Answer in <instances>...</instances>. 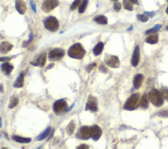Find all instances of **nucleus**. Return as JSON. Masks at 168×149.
I'll return each instance as SVG.
<instances>
[{
  "instance_id": "5",
  "label": "nucleus",
  "mask_w": 168,
  "mask_h": 149,
  "mask_svg": "<svg viewBox=\"0 0 168 149\" xmlns=\"http://www.w3.org/2000/svg\"><path fill=\"white\" fill-rule=\"evenodd\" d=\"M59 4V0H44L42 6V11L45 13H49L56 7Z\"/></svg>"
},
{
  "instance_id": "32",
  "label": "nucleus",
  "mask_w": 168,
  "mask_h": 149,
  "mask_svg": "<svg viewBox=\"0 0 168 149\" xmlns=\"http://www.w3.org/2000/svg\"><path fill=\"white\" fill-rule=\"evenodd\" d=\"M137 18L139 20L140 22H146L149 21V16L146 14L145 15H137Z\"/></svg>"
},
{
  "instance_id": "13",
  "label": "nucleus",
  "mask_w": 168,
  "mask_h": 149,
  "mask_svg": "<svg viewBox=\"0 0 168 149\" xmlns=\"http://www.w3.org/2000/svg\"><path fill=\"white\" fill-rule=\"evenodd\" d=\"M15 7L21 15H24L27 9L26 3L24 0H16L15 3Z\"/></svg>"
},
{
  "instance_id": "21",
  "label": "nucleus",
  "mask_w": 168,
  "mask_h": 149,
  "mask_svg": "<svg viewBox=\"0 0 168 149\" xmlns=\"http://www.w3.org/2000/svg\"><path fill=\"white\" fill-rule=\"evenodd\" d=\"M13 140L15 141L17 143H28L31 142L32 139L30 138H25V137H19V136H16V135H15L12 137Z\"/></svg>"
},
{
  "instance_id": "47",
  "label": "nucleus",
  "mask_w": 168,
  "mask_h": 149,
  "mask_svg": "<svg viewBox=\"0 0 168 149\" xmlns=\"http://www.w3.org/2000/svg\"><path fill=\"white\" fill-rule=\"evenodd\" d=\"M112 1H117V0H112Z\"/></svg>"
},
{
  "instance_id": "42",
  "label": "nucleus",
  "mask_w": 168,
  "mask_h": 149,
  "mask_svg": "<svg viewBox=\"0 0 168 149\" xmlns=\"http://www.w3.org/2000/svg\"><path fill=\"white\" fill-rule=\"evenodd\" d=\"M2 126V120H1V118L0 117V127H1Z\"/></svg>"
},
{
  "instance_id": "27",
  "label": "nucleus",
  "mask_w": 168,
  "mask_h": 149,
  "mask_svg": "<svg viewBox=\"0 0 168 149\" xmlns=\"http://www.w3.org/2000/svg\"><path fill=\"white\" fill-rule=\"evenodd\" d=\"M87 3H88V0H83L82 2L81 3V4L80 5L79 7V9H78V12L80 14L82 13H83L85 11V9L87 7Z\"/></svg>"
},
{
  "instance_id": "38",
  "label": "nucleus",
  "mask_w": 168,
  "mask_h": 149,
  "mask_svg": "<svg viewBox=\"0 0 168 149\" xmlns=\"http://www.w3.org/2000/svg\"><path fill=\"white\" fill-rule=\"evenodd\" d=\"M145 14L148 16H150V17H153V16L155 15V13H152V12H151V13H149V12H145Z\"/></svg>"
},
{
  "instance_id": "35",
  "label": "nucleus",
  "mask_w": 168,
  "mask_h": 149,
  "mask_svg": "<svg viewBox=\"0 0 168 149\" xmlns=\"http://www.w3.org/2000/svg\"><path fill=\"white\" fill-rule=\"evenodd\" d=\"M95 65H96V64L93 63V64H89V65L86 66V70H87V72H90L91 71V70L93 69V67H94V66H95Z\"/></svg>"
},
{
  "instance_id": "19",
  "label": "nucleus",
  "mask_w": 168,
  "mask_h": 149,
  "mask_svg": "<svg viewBox=\"0 0 168 149\" xmlns=\"http://www.w3.org/2000/svg\"><path fill=\"white\" fill-rule=\"evenodd\" d=\"M24 85V74L21 72L18 78L15 81V83L13 84V87L16 88H21L23 87Z\"/></svg>"
},
{
  "instance_id": "20",
  "label": "nucleus",
  "mask_w": 168,
  "mask_h": 149,
  "mask_svg": "<svg viewBox=\"0 0 168 149\" xmlns=\"http://www.w3.org/2000/svg\"><path fill=\"white\" fill-rule=\"evenodd\" d=\"M94 21L97 22L99 25H106L108 23V19L105 16L103 15H99L95 16L94 18Z\"/></svg>"
},
{
  "instance_id": "31",
  "label": "nucleus",
  "mask_w": 168,
  "mask_h": 149,
  "mask_svg": "<svg viewBox=\"0 0 168 149\" xmlns=\"http://www.w3.org/2000/svg\"><path fill=\"white\" fill-rule=\"evenodd\" d=\"M81 3L82 0H75V1L73 2L71 7H70V11H74V10L76 9V8L81 4Z\"/></svg>"
},
{
  "instance_id": "15",
  "label": "nucleus",
  "mask_w": 168,
  "mask_h": 149,
  "mask_svg": "<svg viewBox=\"0 0 168 149\" xmlns=\"http://www.w3.org/2000/svg\"><path fill=\"white\" fill-rule=\"evenodd\" d=\"M13 68H14L13 66L8 63H4L1 65V70L6 76H9L11 74L13 70Z\"/></svg>"
},
{
  "instance_id": "36",
  "label": "nucleus",
  "mask_w": 168,
  "mask_h": 149,
  "mask_svg": "<svg viewBox=\"0 0 168 149\" xmlns=\"http://www.w3.org/2000/svg\"><path fill=\"white\" fill-rule=\"evenodd\" d=\"M11 60V58L10 57H0V62H4V63H7L9 61Z\"/></svg>"
},
{
  "instance_id": "8",
  "label": "nucleus",
  "mask_w": 168,
  "mask_h": 149,
  "mask_svg": "<svg viewBox=\"0 0 168 149\" xmlns=\"http://www.w3.org/2000/svg\"><path fill=\"white\" fill-rule=\"evenodd\" d=\"M105 61L106 64L110 67L114 68V69H116V68L120 67V62L118 59V57L117 56L114 55H108L105 58Z\"/></svg>"
},
{
  "instance_id": "9",
  "label": "nucleus",
  "mask_w": 168,
  "mask_h": 149,
  "mask_svg": "<svg viewBox=\"0 0 168 149\" xmlns=\"http://www.w3.org/2000/svg\"><path fill=\"white\" fill-rule=\"evenodd\" d=\"M65 55V51L60 48H56L51 50L49 53V58L51 60H59Z\"/></svg>"
},
{
  "instance_id": "6",
  "label": "nucleus",
  "mask_w": 168,
  "mask_h": 149,
  "mask_svg": "<svg viewBox=\"0 0 168 149\" xmlns=\"http://www.w3.org/2000/svg\"><path fill=\"white\" fill-rule=\"evenodd\" d=\"M76 137L82 140L89 139L91 136V127L88 126H82L76 133Z\"/></svg>"
},
{
  "instance_id": "39",
  "label": "nucleus",
  "mask_w": 168,
  "mask_h": 149,
  "mask_svg": "<svg viewBox=\"0 0 168 149\" xmlns=\"http://www.w3.org/2000/svg\"><path fill=\"white\" fill-rule=\"evenodd\" d=\"M77 148H89V147L86 145H81L80 146L77 147Z\"/></svg>"
},
{
  "instance_id": "28",
  "label": "nucleus",
  "mask_w": 168,
  "mask_h": 149,
  "mask_svg": "<svg viewBox=\"0 0 168 149\" xmlns=\"http://www.w3.org/2000/svg\"><path fill=\"white\" fill-rule=\"evenodd\" d=\"M160 93L162 96L163 97V99L164 100H166V101H168V89L166 87H162L160 89Z\"/></svg>"
},
{
  "instance_id": "4",
  "label": "nucleus",
  "mask_w": 168,
  "mask_h": 149,
  "mask_svg": "<svg viewBox=\"0 0 168 149\" xmlns=\"http://www.w3.org/2000/svg\"><path fill=\"white\" fill-rule=\"evenodd\" d=\"M43 25L45 28L51 32H55L59 29V23L54 16H48L44 21H43Z\"/></svg>"
},
{
  "instance_id": "1",
  "label": "nucleus",
  "mask_w": 168,
  "mask_h": 149,
  "mask_svg": "<svg viewBox=\"0 0 168 149\" xmlns=\"http://www.w3.org/2000/svg\"><path fill=\"white\" fill-rule=\"evenodd\" d=\"M85 54V51L83 49L82 44L77 43L74 44L70 47L68 51V55L69 57L74 59H81Z\"/></svg>"
},
{
  "instance_id": "34",
  "label": "nucleus",
  "mask_w": 168,
  "mask_h": 149,
  "mask_svg": "<svg viewBox=\"0 0 168 149\" xmlns=\"http://www.w3.org/2000/svg\"><path fill=\"white\" fill-rule=\"evenodd\" d=\"M122 8V4L120 2H116L114 5V9L116 11H119Z\"/></svg>"
},
{
  "instance_id": "26",
  "label": "nucleus",
  "mask_w": 168,
  "mask_h": 149,
  "mask_svg": "<svg viewBox=\"0 0 168 149\" xmlns=\"http://www.w3.org/2000/svg\"><path fill=\"white\" fill-rule=\"evenodd\" d=\"M19 100L18 97L16 96H13L11 98V100H10V103L9 104V108H13L15 107L17 104H19Z\"/></svg>"
},
{
  "instance_id": "37",
  "label": "nucleus",
  "mask_w": 168,
  "mask_h": 149,
  "mask_svg": "<svg viewBox=\"0 0 168 149\" xmlns=\"http://www.w3.org/2000/svg\"><path fill=\"white\" fill-rule=\"evenodd\" d=\"M30 5H31V7H32V9L33 10V11L36 13V5H35V3H33L32 1L30 2Z\"/></svg>"
},
{
  "instance_id": "25",
  "label": "nucleus",
  "mask_w": 168,
  "mask_h": 149,
  "mask_svg": "<svg viewBox=\"0 0 168 149\" xmlns=\"http://www.w3.org/2000/svg\"><path fill=\"white\" fill-rule=\"evenodd\" d=\"M75 127H76L75 123H74V121L72 120L70 121L69 124L68 125V126H67V127H66V132L68 135H71L73 134V133L74 132V130H75Z\"/></svg>"
},
{
  "instance_id": "43",
  "label": "nucleus",
  "mask_w": 168,
  "mask_h": 149,
  "mask_svg": "<svg viewBox=\"0 0 168 149\" xmlns=\"http://www.w3.org/2000/svg\"><path fill=\"white\" fill-rule=\"evenodd\" d=\"M0 92H3V86L0 85Z\"/></svg>"
},
{
  "instance_id": "3",
  "label": "nucleus",
  "mask_w": 168,
  "mask_h": 149,
  "mask_svg": "<svg viewBox=\"0 0 168 149\" xmlns=\"http://www.w3.org/2000/svg\"><path fill=\"white\" fill-rule=\"evenodd\" d=\"M140 95L139 93H134L126 102L123 106V108L127 110H135L139 104Z\"/></svg>"
},
{
  "instance_id": "7",
  "label": "nucleus",
  "mask_w": 168,
  "mask_h": 149,
  "mask_svg": "<svg viewBox=\"0 0 168 149\" xmlns=\"http://www.w3.org/2000/svg\"><path fill=\"white\" fill-rule=\"evenodd\" d=\"M67 109H68V104H67L66 101L63 99L56 101L54 103V105H53V110L57 114L65 112V111L67 110Z\"/></svg>"
},
{
  "instance_id": "18",
  "label": "nucleus",
  "mask_w": 168,
  "mask_h": 149,
  "mask_svg": "<svg viewBox=\"0 0 168 149\" xmlns=\"http://www.w3.org/2000/svg\"><path fill=\"white\" fill-rule=\"evenodd\" d=\"M146 43L150 44H156L158 42V35L156 34H150L149 36L145 39Z\"/></svg>"
},
{
  "instance_id": "2",
  "label": "nucleus",
  "mask_w": 168,
  "mask_h": 149,
  "mask_svg": "<svg viewBox=\"0 0 168 149\" xmlns=\"http://www.w3.org/2000/svg\"><path fill=\"white\" fill-rule=\"evenodd\" d=\"M149 99L156 107H161L164 104V99L160 91L156 89H152L150 91Z\"/></svg>"
},
{
  "instance_id": "41",
  "label": "nucleus",
  "mask_w": 168,
  "mask_h": 149,
  "mask_svg": "<svg viewBox=\"0 0 168 149\" xmlns=\"http://www.w3.org/2000/svg\"><path fill=\"white\" fill-rule=\"evenodd\" d=\"M129 1L132 2V4H135V5H139V1L138 0H129Z\"/></svg>"
},
{
  "instance_id": "23",
  "label": "nucleus",
  "mask_w": 168,
  "mask_h": 149,
  "mask_svg": "<svg viewBox=\"0 0 168 149\" xmlns=\"http://www.w3.org/2000/svg\"><path fill=\"white\" fill-rule=\"evenodd\" d=\"M140 106L144 108V109L149 107V99H148L146 94H144L142 98H141L140 101Z\"/></svg>"
},
{
  "instance_id": "30",
  "label": "nucleus",
  "mask_w": 168,
  "mask_h": 149,
  "mask_svg": "<svg viewBox=\"0 0 168 149\" xmlns=\"http://www.w3.org/2000/svg\"><path fill=\"white\" fill-rule=\"evenodd\" d=\"M161 28H162V25H156L155 26H154L153 28L147 30V31L146 32V34H150L155 33V32L158 31V30Z\"/></svg>"
},
{
  "instance_id": "33",
  "label": "nucleus",
  "mask_w": 168,
  "mask_h": 149,
  "mask_svg": "<svg viewBox=\"0 0 168 149\" xmlns=\"http://www.w3.org/2000/svg\"><path fill=\"white\" fill-rule=\"evenodd\" d=\"M32 40H33V35H32V34H30L29 39L28 40V41L25 42L24 43H23V44H22V47H28L29 44L32 42Z\"/></svg>"
},
{
  "instance_id": "46",
  "label": "nucleus",
  "mask_w": 168,
  "mask_h": 149,
  "mask_svg": "<svg viewBox=\"0 0 168 149\" xmlns=\"http://www.w3.org/2000/svg\"><path fill=\"white\" fill-rule=\"evenodd\" d=\"M166 30H168V26H166Z\"/></svg>"
},
{
  "instance_id": "45",
  "label": "nucleus",
  "mask_w": 168,
  "mask_h": 149,
  "mask_svg": "<svg viewBox=\"0 0 168 149\" xmlns=\"http://www.w3.org/2000/svg\"><path fill=\"white\" fill-rule=\"evenodd\" d=\"M166 12L167 14L168 15V6H167V9H166Z\"/></svg>"
},
{
  "instance_id": "44",
  "label": "nucleus",
  "mask_w": 168,
  "mask_h": 149,
  "mask_svg": "<svg viewBox=\"0 0 168 149\" xmlns=\"http://www.w3.org/2000/svg\"><path fill=\"white\" fill-rule=\"evenodd\" d=\"M53 65H54V64H51V65H49V66H48V69H51V68H52L51 66H53Z\"/></svg>"
},
{
  "instance_id": "11",
  "label": "nucleus",
  "mask_w": 168,
  "mask_h": 149,
  "mask_svg": "<svg viewBox=\"0 0 168 149\" xmlns=\"http://www.w3.org/2000/svg\"><path fill=\"white\" fill-rule=\"evenodd\" d=\"M102 130L97 125H94L91 127V136L94 141H98L102 135Z\"/></svg>"
},
{
  "instance_id": "40",
  "label": "nucleus",
  "mask_w": 168,
  "mask_h": 149,
  "mask_svg": "<svg viewBox=\"0 0 168 149\" xmlns=\"http://www.w3.org/2000/svg\"><path fill=\"white\" fill-rule=\"evenodd\" d=\"M100 70L102 71V72H104V73H106V70L105 69V66H100Z\"/></svg>"
},
{
  "instance_id": "14",
  "label": "nucleus",
  "mask_w": 168,
  "mask_h": 149,
  "mask_svg": "<svg viewBox=\"0 0 168 149\" xmlns=\"http://www.w3.org/2000/svg\"><path fill=\"white\" fill-rule=\"evenodd\" d=\"M45 61H46V53L45 52H43L38 57V58L36 59V62L34 63L31 62V64L34 66H43L45 63Z\"/></svg>"
},
{
  "instance_id": "24",
  "label": "nucleus",
  "mask_w": 168,
  "mask_h": 149,
  "mask_svg": "<svg viewBox=\"0 0 168 149\" xmlns=\"http://www.w3.org/2000/svg\"><path fill=\"white\" fill-rule=\"evenodd\" d=\"M51 128L50 127L47 128L46 130L44 131H43L42 134H40L39 136L37 137V140H38V141H42L43 139H45L49 135V133H51Z\"/></svg>"
},
{
  "instance_id": "22",
  "label": "nucleus",
  "mask_w": 168,
  "mask_h": 149,
  "mask_svg": "<svg viewBox=\"0 0 168 149\" xmlns=\"http://www.w3.org/2000/svg\"><path fill=\"white\" fill-rule=\"evenodd\" d=\"M104 49V44L102 42H99L93 49V53L95 56L99 55L102 53Z\"/></svg>"
},
{
  "instance_id": "16",
  "label": "nucleus",
  "mask_w": 168,
  "mask_h": 149,
  "mask_svg": "<svg viewBox=\"0 0 168 149\" xmlns=\"http://www.w3.org/2000/svg\"><path fill=\"white\" fill-rule=\"evenodd\" d=\"M143 80H144V76H143V75H142V74H137V75L135 76V77H134L133 86L136 89H139L141 85H142Z\"/></svg>"
},
{
  "instance_id": "12",
  "label": "nucleus",
  "mask_w": 168,
  "mask_h": 149,
  "mask_svg": "<svg viewBox=\"0 0 168 149\" xmlns=\"http://www.w3.org/2000/svg\"><path fill=\"white\" fill-rule=\"evenodd\" d=\"M139 61H140V48L139 45H137L133 53L131 63H132L133 66L137 67L138 66Z\"/></svg>"
},
{
  "instance_id": "10",
  "label": "nucleus",
  "mask_w": 168,
  "mask_h": 149,
  "mask_svg": "<svg viewBox=\"0 0 168 149\" xmlns=\"http://www.w3.org/2000/svg\"><path fill=\"white\" fill-rule=\"evenodd\" d=\"M85 110H90L92 112H96L98 110V104H97V101L95 97H93L91 95L89 97L88 101H87L86 104Z\"/></svg>"
},
{
  "instance_id": "17",
  "label": "nucleus",
  "mask_w": 168,
  "mask_h": 149,
  "mask_svg": "<svg viewBox=\"0 0 168 149\" xmlns=\"http://www.w3.org/2000/svg\"><path fill=\"white\" fill-rule=\"evenodd\" d=\"M13 47L12 44L7 42H3L0 44V51L1 53H7L9 52Z\"/></svg>"
},
{
  "instance_id": "29",
  "label": "nucleus",
  "mask_w": 168,
  "mask_h": 149,
  "mask_svg": "<svg viewBox=\"0 0 168 149\" xmlns=\"http://www.w3.org/2000/svg\"><path fill=\"white\" fill-rule=\"evenodd\" d=\"M123 7L125 9L128 10V11H132L133 10V5L132 4L129 0H123Z\"/></svg>"
}]
</instances>
